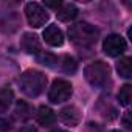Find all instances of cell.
I'll return each mask as SVG.
<instances>
[{"label": "cell", "instance_id": "obj_9", "mask_svg": "<svg viewBox=\"0 0 132 132\" xmlns=\"http://www.w3.org/2000/svg\"><path fill=\"white\" fill-rule=\"evenodd\" d=\"M56 16L62 22H70L78 16V8L73 3H61V6L56 10Z\"/></svg>", "mask_w": 132, "mask_h": 132}, {"label": "cell", "instance_id": "obj_15", "mask_svg": "<svg viewBox=\"0 0 132 132\" xmlns=\"http://www.w3.org/2000/svg\"><path fill=\"white\" fill-rule=\"evenodd\" d=\"M31 112H33V109H31V106L28 103L19 101L17 106H16V110H14V117L17 120H20V121H25V120H28L31 117Z\"/></svg>", "mask_w": 132, "mask_h": 132}, {"label": "cell", "instance_id": "obj_22", "mask_svg": "<svg viewBox=\"0 0 132 132\" xmlns=\"http://www.w3.org/2000/svg\"><path fill=\"white\" fill-rule=\"evenodd\" d=\"M112 132H121V130H112Z\"/></svg>", "mask_w": 132, "mask_h": 132}, {"label": "cell", "instance_id": "obj_5", "mask_svg": "<svg viewBox=\"0 0 132 132\" xmlns=\"http://www.w3.org/2000/svg\"><path fill=\"white\" fill-rule=\"evenodd\" d=\"M72 84L65 79H56L53 82V86L50 87V92H48V100L54 104L57 103H64L67 101L70 96H72Z\"/></svg>", "mask_w": 132, "mask_h": 132}, {"label": "cell", "instance_id": "obj_1", "mask_svg": "<svg viewBox=\"0 0 132 132\" xmlns=\"http://www.w3.org/2000/svg\"><path fill=\"white\" fill-rule=\"evenodd\" d=\"M69 36H70V40L75 45L90 47L96 42L100 33L93 25H90L87 22H78V23H75L69 28Z\"/></svg>", "mask_w": 132, "mask_h": 132}, {"label": "cell", "instance_id": "obj_18", "mask_svg": "<svg viewBox=\"0 0 132 132\" xmlns=\"http://www.w3.org/2000/svg\"><path fill=\"white\" fill-rule=\"evenodd\" d=\"M11 129V124L8 120H0V130H10Z\"/></svg>", "mask_w": 132, "mask_h": 132}, {"label": "cell", "instance_id": "obj_20", "mask_svg": "<svg viewBox=\"0 0 132 132\" xmlns=\"http://www.w3.org/2000/svg\"><path fill=\"white\" fill-rule=\"evenodd\" d=\"M124 127L130 129V123H129V112H127V113H126V117H124Z\"/></svg>", "mask_w": 132, "mask_h": 132}, {"label": "cell", "instance_id": "obj_16", "mask_svg": "<svg viewBox=\"0 0 132 132\" xmlns=\"http://www.w3.org/2000/svg\"><path fill=\"white\" fill-rule=\"evenodd\" d=\"M13 100H14V93L11 89L0 90V113H3L10 109V106L13 104Z\"/></svg>", "mask_w": 132, "mask_h": 132}, {"label": "cell", "instance_id": "obj_14", "mask_svg": "<svg viewBox=\"0 0 132 132\" xmlns=\"http://www.w3.org/2000/svg\"><path fill=\"white\" fill-rule=\"evenodd\" d=\"M37 61L44 65H47V67H51V69H57L59 65V56L53 54V53H47V51H40L36 54Z\"/></svg>", "mask_w": 132, "mask_h": 132}, {"label": "cell", "instance_id": "obj_2", "mask_svg": "<svg viewBox=\"0 0 132 132\" xmlns=\"http://www.w3.org/2000/svg\"><path fill=\"white\" fill-rule=\"evenodd\" d=\"M19 82H20L22 92L27 96L36 98L44 92V89L47 86V76L42 72H37V70H27L20 76Z\"/></svg>", "mask_w": 132, "mask_h": 132}, {"label": "cell", "instance_id": "obj_13", "mask_svg": "<svg viewBox=\"0 0 132 132\" xmlns=\"http://www.w3.org/2000/svg\"><path fill=\"white\" fill-rule=\"evenodd\" d=\"M117 72L120 73V76L129 79L132 78V59L130 57H121L117 62Z\"/></svg>", "mask_w": 132, "mask_h": 132}, {"label": "cell", "instance_id": "obj_21", "mask_svg": "<svg viewBox=\"0 0 132 132\" xmlns=\"http://www.w3.org/2000/svg\"><path fill=\"white\" fill-rule=\"evenodd\" d=\"M53 132H65V130H61V129H59V130H53Z\"/></svg>", "mask_w": 132, "mask_h": 132}, {"label": "cell", "instance_id": "obj_10", "mask_svg": "<svg viewBox=\"0 0 132 132\" xmlns=\"http://www.w3.org/2000/svg\"><path fill=\"white\" fill-rule=\"evenodd\" d=\"M59 117L65 124H69V126H76L79 123V112H78V109L75 106H67V107L61 109Z\"/></svg>", "mask_w": 132, "mask_h": 132}, {"label": "cell", "instance_id": "obj_3", "mask_svg": "<svg viewBox=\"0 0 132 132\" xmlns=\"http://www.w3.org/2000/svg\"><path fill=\"white\" fill-rule=\"evenodd\" d=\"M84 76H86V79L90 86H93L96 89H103V87H106V84L110 79L109 65L103 61L90 62L84 70Z\"/></svg>", "mask_w": 132, "mask_h": 132}, {"label": "cell", "instance_id": "obj_8", "mask_svg": "<svg viewBox=\"0 0 132 132\" xmlns=\"http://www.w3.org/2000/svg\"><path fill=\"white\" fill-rule=\"evenodd\" d=\"M20 47L23 48V51L30 53V54H37L40 53V40L36 34H31V33H25L20 39Z\"/></svg>", "mask_w": 132, "mask_h": 132}, {"label": "cell", "instance_id": "obj_6", "mask_svg": "<svg viewBox=\"0 0 132 132\" xmlns=\"http://www.w3.org/2000/svg\"><path fill=\"white\" fill-rule=\"evenodd\" d=\"M103 50L107 56L117 57L126 51V40L120 34H110L103 40Z\"/></svg>", "mask_w": 132, "mask_h": 132}, {"label": "cell", "instance_id": "obj_4", "mask_svg": "<svg viewBox=\"0 0 132 132\" xmlns=\"http://www.w3.org/2000/svg\"><path fill=\"white\" fill-rule=\"evenodd\" d=\"M25 16H27L28 23L34 28H39V27L45 25L47 20H48L47 10L40 3H36V2H30V3L25 5Z\"/></svg>", "mask_w": 132, "mask_h": 132}, {"label": "cell", "instance_id": "obj_7", "mask_svg": "<svg viewBox=\"0 0 132 132\" xmlns=\"http://www.w3.org/2000/svg\"><path fill=\"white\" fill-rule=\"evenodd\" d=\"M44 40L51 47H61L64 44V33L56 25H48L44 30Z\"/></svg>", "mask_w": 132, "mask_h": 132}, {"label": "cell", "instance_id": "obj_12", "mask_svg": "<svg viewBox=\"0 0 132 132\" xmlns=\"http://www.w3.org/2000/svg\"><path fill=\"white\" fill-rule=\"evenodd\" d=\"M57 69L64 73H75L76 70V61L69 56V54H64V56H59V65Z\"/></svg>", "mask_w": 132, "mask_h": 132}, {"label": "cell", "instance_id": "obj_17", "mask_svg": "<svg viewBox=\"0 0 132 132\" xmlns=\"http://www.w3.org/2000/svg\"><path fill=\"white\" fill-rule=\"evenodd\" d=\"M130 86L129 84H124L121 89H120V92H118V103L121 104V106H127L129 103H130Z\"/></svg>", "mask_w": 132, "mask_h": 132}, {"label": "cell", "instance_id": "obj_11", "mask_svg": "<svg viewBox=\"0 0 132 132\" xmlns=\"http://www.w3.org/2000/svg\"><path fill=\"white\" fill-rule=\"evenodd\" d=\"M36 120H37V123L42 124V126H51V124L56 121V115H54V112H53L50 107L40 106V107L37 109Z\"/></svg>", "mask_w": 132, "mask_h": 132}, {"label": "cell", "instance_id": "obj_19", "mask_svg": "<svg viewBox=\"0 0 132 132\" xmlns=\"http://www.w3.org/2000/svg\"><path fill=\"white\" fill-rule=\"evenodd\" d=\"M45 5L50 6V8H56V10H57V8L61 6V2H59V0H57V2H45Z\"/></svg>", "mask_w": 132, "mask_h": 132}]
</instances>
